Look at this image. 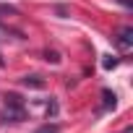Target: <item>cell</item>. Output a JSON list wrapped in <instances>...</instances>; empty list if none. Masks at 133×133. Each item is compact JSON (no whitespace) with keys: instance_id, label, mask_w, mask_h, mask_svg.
<instances>
[{"instance_id":"cell-2","label":"cell","mask_w":133,"mask_h":133,"mask_svg":"<svg viewBox=\"0 0 133 133\" xmlns=\"http://www.w3.org/2000/svg\"><path fill=\"white\" fill-rule=\"evenodd\" d=\"M115 47L123 50V52L133 47V29H130V26H125V29L117 31V37H115Z\"/></svg>"},{"instance_id":"cell-11","label":"cell","mask_w":133,"mask_h":133,"mask_svg":"<svg viewBox=\"0 0 133 133\" xmlns=\"http://www.w3.org/2000/svg\"><path fill=\"white\" fill-rule=\"evenodd\" d=\"M123 133H133V128H125V130H123Z\"/></svg>"},{"instance_id":"cell-6","label":"cell","mask_w":133,"mask_h":133,"mask_svg":"<svg viewBox=\"0 0 133 133\" xmlns=\"http://www.w3.org/2000/svg\"><path fill=\"white\" fill-rule=\"evenodd\" d=\"M50 115H52V117L57 115V104H55V102H50V104H47V117H50Z\"/></svg>"},{"instance_id":"cell-9","label":"cell","mask_w":133,"mask_h":133,"mask_svg":"<svg viewBox=\"0 0 133 133\" xmlns=\"http://www.w3.org/2000/svg\"><path fill=\"white\" fill-rule=\"evenodd\" d=\"M120 3H123L125 8H133V0H120Z\"/></svg>"},{"instance_id":"cell-3","label":"cell","mask_w":133,"mask_h":133,"mask_svg":"<svg viewBox=\"0 0 133 133\" xmlns=\"http://www.w3.org/2000/svg\"><path fill=\"white\" fill-rule=\"evenodd\" d=\"M21 84H24V86H31V89H44V81H42L39 76H24Z\"/></svg>"},{"instance_id":"cell-8","label":"cell","mask_w":133,"mask_h":133,"mask_svg":"<svg viewBox=\"0 0 133 133\" xmlns=\"http://www.w3.org/2000/svg\"><path fill=\"white\" fill-rule=\"evenodd\" d=\"M115 65H117V60H115V57H112V60H110V57H104V68H115Z\"/></svg>"},{"instance_id":"cell-1","label":"cell","mask_w":133,"mask_h":133,"mask_svg":"<svg viewBox=\"0 0 133 133\" xmlns=\"http://www.w3.org/2000/svg\"><path fill=\"white\" fill-rule=\"evenodd\" d=\"M5 117L11 123H21L26 117V107L18 94H5Z\"/></svg>"},{"instance_id":"cell-4","label":"cell","mask_w":133,"mask_h":133,"mask_svg":"<svg viewBox=\"0 0 133 133\" xmlns=\"http://www.w3.org/2000/svg\"><path fill=\"white\" fill-rule=\"evenodd\" d=\"M102 97H104V110H110V107H115V91H110V89H104L102 91Z\"/></svg>"},{"instance_id":"cell-5","label":"cell","mask_w":133,"mask_h":133,"mask_svg":"<svg viewBox=\"0 0 133 133\" xmlns=\"http://www.w3.org/2000/svg\"><path fill=\"white\" fill-rule=\"evenodd\" d=\"M57 130H60L57 125H42V128H39L37 133H57Z\"/></svg>"},{"instance_id":"cell-10","label":"cell","mask_w":133,"mask_h":133,"mask_svg":"<svg viewBox=\"0 0 133 133\" xmlns=\"http://www.w3.org/2000/svg\"><path fill=\"white\" fill-rule=\"evenodd\" d=\"M0 68H5V60H3V57H0Z\"/></svg>"},{"instance_id":"cell-7","label":"cell","mask_w":133,"mask_h":133,"mask_svg":"<svg viewBox=\"0 0 133 133\" xmlns=\"http://www.w3.org/2000/svg\"><path fill=\"white\" fill-rule=\"evenodd\" d=\"M8 37H11V31H8L5 26H0V42H3V39H8Z\"/></svg>"}]
</instances>
